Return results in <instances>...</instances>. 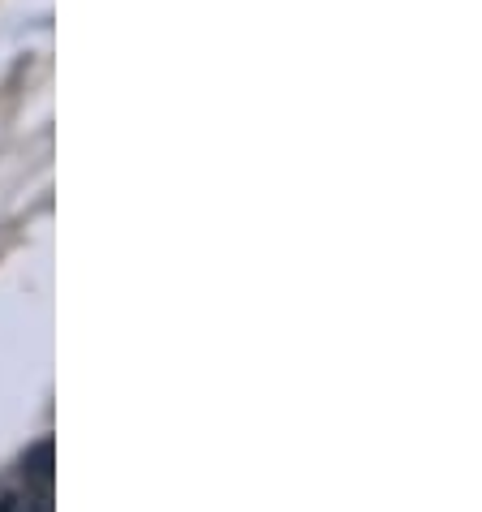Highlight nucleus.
Returning <instances> with one entry per match:
<instances>
[]
</instances>
